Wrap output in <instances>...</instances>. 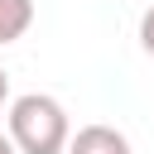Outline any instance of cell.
<instances>
[{
  "mask_svg": "<svg viewBox=\"0 0 154 154\" xmlns=\"http://www.w3.org/2000/svg\"><path fill=\"white\" fill-rule=\"evenodd\" d=\"M34 24V0H0V48L24 38Z\"/></svg>",
  "mask_w": 154,
  "mask_h": 154,
  "instance_id": "3957f363",
  "label": "cell"
},
{
  "mask_svg": "<svg viewBox=\"0 0 154 154\" xmlns=\"http://www.w3.org/2000/svg\"><path fill=\"white\" fill-rule=\"evenodd\" d=\"M0 154H19V144H14V135H0Z\"/></svg>",
  "mask_w": 154,
  "mask_h": 154,
  "instance_id": "8992f818",
  "label": "cell"
},
{
  "mask_svg": "<svg viewBox=\"0 0 154 154\" xmlns=\"http://www.w3.org/2000/svg\"><path fill=\"white\" fill-rule=\"evenodd\" d=\"M140 48L154 58V0H149V10L140 14Z\"/></svg>",
  "mask_w": 154,
  "mask_h": 154,
  "instance_id": "277c9868",
  "label": "cell"
},
{
  "mask_svg": "<svg viewBox=\"0 0 154 154\" xmlns=\"http://www.w3.org/2000/svg\"><path fill=\"white\" fill-rule=\"evenodd\" d=\"M10 135H14L19 154H67V144H72L67 106L48 91H24L10 101Z\"/></svg>",
  "mask_w": 154,
  "mask_h": 154,
  "instance_id": "6da1fadb",
  "label": "cell"
},
{
  "mask_svg": "<svg viewBox=\"0 0 154 154\" xmlns=\"http://www.w3.org/2000/svg\"><path fill=\"white\" fill-rule=\"evenodd\" d=\"M5 106H10V72L0 67V111H5Z\"/></svg>",
  "mask_w": 154,
  "mask_h": 154,
  "instance_id": "5b68a950",
  "label": "cell"
},
{
  "mask_svg": "<svg viewBox=\"0 0 154 154\" xmlns=\"http://www.w3.org/2000/svg\"><path fill=\"white\" fill-rule=\"evenodd\" d=\"M67 154H135L130 140L116 130V125H82L67 144Z\"/></svg>",
  "mask_w": 154,
  "mask_h": 154,
  "instance_id": "7a4b0ae2",
  "label": "cell"
}]
</instances>
